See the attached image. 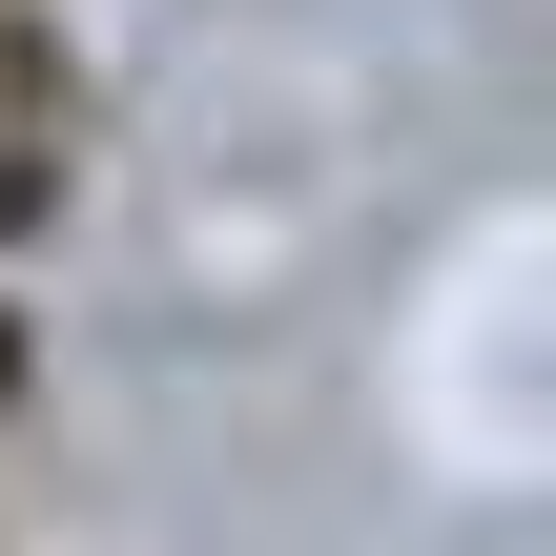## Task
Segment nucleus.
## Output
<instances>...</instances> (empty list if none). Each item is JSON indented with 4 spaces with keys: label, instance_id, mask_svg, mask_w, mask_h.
Segmentation results:
<instances>
[{
    "label": "nucleus",
    "instance_id": "obj_1",
    "mask_svg": "<svg viewBox=\"0 0 556 556\" xmlns=\"http://www.w3.org/2000/svg\"><path fill=\"white\" fill-rule=\"evenodd\" d=\"M0 124H21V144H83V41H62L41 0H0Z\"/></svg>",
    "mask_w": 556,
    "mask_h": 556
},
{
    "label": "nucleus",
    "instance_id": "obj_2",
    "mask_svg": "<svg viewBox=\"0 0 556 556\" xmlns=\"http://www.w3.org/2000/svg\"><path fill=\"white\" fill-rule=\"evenodd\" d=\"M21 371H41V351H21V309H0V413H21Z\"/></svg>",
    "mask_w": 556,
    "mask_h": 556
}]
</instances>
